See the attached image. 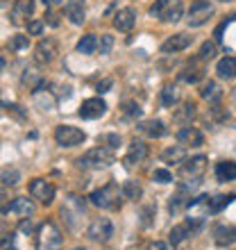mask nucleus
I'll use <instances>...</instances> for the list:
<instances>
[{"label":"nucleus","instance_id":"obj_1","mask_svg":"<svg viewBox=\"0 0 236 250\" xmlns=\"http://www.w3.org/2000/svg\"><path fill=\"white\" fill-rule=\"evenodd\" d=\"M89 200L100 209H118L120 207V189H118V185L109 182V185L93 191Z\"/></svg>","mask_w":236,"mask_h":250},{"label":"nucleus","instance_id":"obj_2","mask_svg":"<svg viewBox=\"0 0 236 250\" xmlns=\"http://www.w3.org/2000/svg\"><path fill=\"white\" fill-rule=\"evenodd\" d=\"M150 14L164 23H177L182 19V0H157L150 7Z\"/></svg>","mask_w":236,"mask_h":250},{"label":"nucleus","instance_id":"obj_3","mask_svg":"<svg viewBox=\"0 0 236 250\" xmlns=\"http://www.w3.org/2000/svg\"><path fill=\"white\" fill-rule=\"evenodd\" d=\"M79 166H84V168H107V166L114 164V152L109 148H93V150L84 152L78 162Z\"/></svg>","mask_w":236,"mask_h":250},{"label":"nucleus","instance_id":"obj_4","mask_svg":"<svg viewBox=\"0 0 236 250\" xmlns=\"http://www.w3.org/2000/svg\"><path fill=\"white\" fill-rule=\"evenodd\" d=\"M12 244L16 250H37V234L30 221H23L16 234L12 237Z\"/></svg>","mask_w":236,"mask_h":250},{"label":"nucleus","instance_id":"obj_5","mask_svg":"<svg viewBox=\"0 0 236 250\" xmlns=\"http://www.w3.org/2000/svg\"><path fill=\"white\" fill-rule=\"evenodd\" d=\"M86 139V134L79 127H73V125H59L55 130V141L64 148H73V146H79Z\"/></svg>","mask_w":236,"mask_h":250},{"label":"nucleus","instance_id":"obj_6","mask_svg":"<svg viewBox=\"0 0 236 250\" xmlns=\"http://www.w3.org/2000/svg\"><path fill=\"white\" fill-rule=\"evenodd\" d=\"M211 14H214V5H211L209 0H196L189 9V25L191 27H200L204 25L207 21L211 19Z\"/></svg>","mask_w":236,"mask_h":250},{"label":"nucleus","instance_id":"obj_7","mask_svg":"<svg viewBox=\"0 0 236 250\" xmlns=\"http://www.w3.org/2000/svg\"><path fill=\"white\" fill-rule=\"evenodd\" d=\"M30 196L43 205H50L55 200V187L50 182H46V180L37 178L30 182Z\"/></svg>","mask_w":236,"mask_h":250},{"label":"nucleus","instance_id":"obj_8","mask_svg":"<svg viewBox=\"0 0 236 250\" xmlns=\"http://www.w3.org/2000/svg\"><path fill=\"white\" fill-rule=\"evenodd\" d=\"M114 234V228H112V221L109 218H98L89 225V237L93 241H109V237Z\"/></svg>","mask_w":236,"mask_h":250},{"label":"nucleus","instance_id":"obj_9","mask_svg":"<svg viewBox=\"0 0 236 250\" xmlns=\"http://www.w3.org/2000/svg\"><path fill=\"white\" fill-rule=\"evenodd\" d=\"M107 112V105L102 98H89L82 103V107H79V116L82 119H100L102 114Z\"/></svg>","mask_w":236,"mask_h":250},{"label":"nucleus","instance_id":"obj_10","mask_svg":"<svg viewBox=\"0 0 236 250\" xmlns=\"http://www.w3.org/2000/svg\"><path fill=\"white\" fill-rule=\"evenodd\" d=\"M191 41H193V37H189V34H173L161 43V53H182L191 46Z\"/></svg>","mask_w":236,"mask_h":250},{"label":"nucleus","instance_id":"obj_11","mask_svg":"<svg viewBox=\"0 0 236 250\" xmlns=\"http://www.w3.org/2000/svg\"><path fill=\"white\" fill-rule=\"evenodd\" d=\"M204 168H207V157L197 155V157H193V159H189V162L182 164V175L184 178H191V180H200Z\"/></svg>","mask_w":236,"mask_h":250},{"label":"nucleus","instance_id":"obj_12","mask_svg":"<svg viewBox=\"0 0 236 250\" xmlns=\"http://www.w3.org/2000/svg\"><path fill=\"white\" fill-rule=\"evenodd\" d=\"M41 244L46 246V250H59L61 248V234L53 223H46L41 228Z\"/></svg>","mask_w":236,"mask_h":250},{"label":"nucleus","instance_id":"obj_13","mask_svg":"<svg viewBox=\"0 0 236 250\" xmlns=\"http://www.w3.org/2000/svg\"><path fill=\"white\" fill-rule=\"evenodd\" d=\"M5 214H12V216H19V218H27L34 214V205L30 203L27 198H16V200L5 209Z\"/></svg>","mask_w":236,"mask_h":250},{"label":"nucleus","instance_id":"obj_14","mask_svg":"<svg viewBox=\"0 0 236 250\" xmlns=\"http://www.w3.org/2000/svg\"><path fill=\"white\" fill-rule=\"evenodd\" d=\"M134 21H137L134 9L125 7V9H118L116 12V16H114V25H116V30H120V32H130L132 27H134Z\"/></svg>","mask_w":236,"mask_h":250},{"label":"nucleus","instance_id":"obj_15","mask_svg":"<svg viewBox=\"0 0 236 250\" xmlns=\"http://www.w3.org/2000/svg\"><path fill=\"white\" fill-rule=\"evenodd\" d=\"M202 132L197 130V127H182V130L177 132V141L182 146H202Z\"/></svg>","mask_w":236,"mask_h":250},{"label":"nucleus","instance_id":"obj_16","mask_svg":"<svg viewBox=\"0 0 236 250\" xmlns=\"http://www.w3.org/2000/svg\"><path fill=\"white\" fill-rule=\"evenodd\" d=\"M145 157H148V146L141 144V141H134V144L130 146L127 155H125V164H127V166L141 164V162H143Z\"/></svg>","mask_w":236,"mask_h":250},{"label":"nucleus","instance_id":"obj_17","mask_svg":"<svg viewBox=\"0 0 236 250\" xmlns=\"http://www.w3.org/2000/svg\"><path fill=\"white\" fill-rule=\"evenodd\" d=\"M214 239L218 246H232L236 241V225H218L214 230Z\"/></svg>","mask_w":236,"mask_h":250},{"label":"nucleus","instance_id":"obj_18","mask_svg":"<svg viewBox=\"0 0 236 250\" xmlns=\"http://www.w3.org/2000/svg\"><path fill=\"white\" fill-rule=\"evenodd\" d=\"M55 55H57V46H55V41L46 39V41H41L39 46H37V55H34V60L39 62V64H48V62L55 60Z\"/></svg>","mask_w":236,"mask_h":250},{"label":"nucleus","instance_id":"obj_19","mask_svg":"<svg viewBox=\"0 0 236 250\" xmlns=\"http://www.w3.org/2000/svg\"><path fill=\"white\" fill-rule=\"evenodd\" d=\"M32 12H34V0H16V5H14V9H12V21L14 23H20V21L27 19Z\"/></svg>","mask_w":236,"mask_h":250},{"label":"nucleus","instance_id":"obj_20","mask_svg":"<svg viewBox=\"0 0 236 250\" xmlns=\"http://www.w3.org/2000/svg\"><path fill=\"white\" fill-rule=\"evenodd\" d=\"M66 16L71 19V23L82 25V23H84V7H82V0H68V2H66Z\"/></svg>","mask_w":236,"mask_h":250},{"label":"nucleus","instance_id":"obj_21","mask_svg":"<svg viewBox=\"0 0 236 250\" xmlns=\"http://www.w3.org/2000/svg\"><path fill=\"white\" fill-rule=\"evenodd\" d=\"M193 230H196V228H193L189 221H186V223L175 225V228L171 230V234H168V241H171L173 246H179L186 237H191V232H193Z\"/></svg>","mask_w":236,"mask_h":250},{"label":"nucleus","instance_id":"obj_22","mask_svg":"<svg viewBox=\"0 0 236 250\" xmlns=\"http://www.w3.org/2000/svg\"><path fill=\"white\" fill-rule=\"evenodd\" d=\"M216 73L223 80H232L236 78V57H223L216 66Z\"/></svg>","mask_w":236,"mask_h":250},{"label":"nucleus","instance_id":"obj_23","mask_svg":"<svg viewBox=\"0 0 236 250\" xmlns=\"http://www.w3.org/2000/svg\"><path fill=\"white\" fill-rule=\"evenodd\" d=\"M141 132H145V134L152 139H159L166 134V125H164V121H155V119L143 121V123H141Z\"/></svg>","mask_w":236,"mask_h":250},{"label":"nucleus","instance_id":"obj_24","mask_svg":"<svg viewBox=\"0 0 236 250\" xmlns=\"http://www.w3.org/2000/svg\"><path fill=\"white\" fill-rule=\"evenodd\" d=\"M202 78H204L202 66H196V64L186 66V68L179 73V80H182V82H189V84H196V82H200Z\"/></svg>","mask_w":236,"mask_h":250},{"label":"nucleus","instance_id":"obj_25","mask_svg":"<svg viewBox=\"0 0 236 250\" xmlns=\"http://www.w3.org/2000/svg\"><path fill=\"white\" fill-rule=\"evenodd\" d=\"M216 178L220 182H230L236 178V162H220L216 166Z\"/></svg>","mask_w":236,"mask_h":250},{"label":"nucleus","instance_id":"obj_26","mask_svg":"<svg viewBox=\"0 0 236 250\" xmlns=\"http://www.w3.org/2000/svg\"><path fill=\"white\" fill-rule=\"evenodd\" d=\"M98 50V39H96V34H84L82 39L78 41V53L82 55H91Z\"/></svg>","mask_w":236,"mask_h":250},{"label":"nucleus","instance_id":"obj_27","mask_svg":"<svg viewBox=\"0 0 236 250\" xmlns=\"http://www.w3.org/2000/svg\"><path fill=\"white\" fill-rule=\"evenodd\" d=\"M186 152H184V146H177V148H168V150L161 152V159L168 162V164H182Z\"/></svg>","mask_w":236,"mask_h":250},{"label":"nucleus","instance_id":"obj_28","mask_svg":"<svg viewBox=\"0 0 236 250\" xmlns=\"http://www.w3.org/2000/svg\"><path fill=\"white\" fill-rule=\"evenodd\" d=\"M200 96H202L204 100H211V103H214V100L220 98V89H218L216 82H209V84H204V86H202Z\"/></svg>","mask_w":236,"mask_h":250},{"label":"nucleus","instance_id":"obj_29","mask_svg":"<svg viewBox=\"0 0 236 250\" xmlns=\"http://www.w3.org/2000/svg\"><path fill=\"white\" fill-rule=\"evenodd\" d=\"M175 100H177L175 86L166 84V86H164V91H161V105H164V107H173V105H175Z\"/></svg>","mask_w":236,"mask_h":250},{"label":"nucleus","instance_id":"obj_30","mask_svg":"<svg viewBox=\"0 0 236 250\" xmlns=\"http://www.w3.org/2000/svg\"><path fill=\"white\" fill-rule=\"evenodd\" d=\"M123 193L130 198V200H138L143 191H141V187H138L137 182H132V180H130V182H125V185H123Z\"/></svg>","mask_w":236,"mask_h":250},{"label":"nucleus","instance_id":"obj_31","mask_svg":"<svg viewBox=\"0 0 236 250\" xmlns=\"http://www.w3.org/2000/svg\"><path fill=\"white\" fill-rule=\"evenodd\" d=\"M98 144H102V148H109V150H116L120 146V137L118 134H102L98 139Z\"/></svg>","mask_w":236,"mask_h":250},{"label":"nucleus","instance_id":"obj_32","mask_svg":"<svg viewBox=\"0 0 236 250\" xmlns=\"http://www.w3.org/2000/svg\"><path fill=\"white\" fill-rule=\"evenodd\" d=\"M112 46H114V37H112V34H102V37H100V41H98L100 55H109V53H112Z\"/></svg>","mask_w":236,"mask_h":250},{"label":"nucleus","instance_id":"obj_33","mask_svg":"<svg viewBox=\"0 0 236 250\" xmlns=\"http://www.w3.org/2000/svg\"><path fill=\"white\" fill-rule=\"evenodd\" d=\"M216 57V46L211 43V41H207V43H202V48H200V60L209 62Z\"/></svg>","mask_w":236,"mask_h":250},{"label":"nucleus","instance_id":"obj_34","mask_svg":"<svg viewBox=\"0 0 236 250\" xmlns=\"http://www.w3.org/2000/svg\"><path fill=\"white\" fill-rule=\"evenodd\" d=\"M152 178H155V182H159V185H168V182H173V173L166 171V168H157V171L152 173Z\"/></svg>","mask_w":236,"mask_h":250},{"label":"nucleus","instance_id":"obj_35","mask_svg":"<svg viewBox=\"0 0 236 250\" xmlns=\"http://www.w3.org/2000/svg\"><path fill=\"white\" fill-rule=\"evenodd\" d=\"M123 114L130 116V119H137V116H141V107H138L137 103L127 100V103H123Z\"/></svg>","mask_w":236,"mask_h":250},{"label":"nucleus","instance_id":"obj_36","mask_svg":"<svg viewBox=\"0 0 236 250\" xmlns=\"http://www.w3.org/2000/svg\"><path fill=\"white\" fill-rule=\"evenodd\" d=\"M9 48H12V50H25L27 48V37H14L12 39V43H9Z\"/></svg>","mask_w":236,"mask_h":250},{"label":"nucleus","instance_id":"obj_37","mask_svg":"<svg viewBox=\"0 0 236 250\" xmlns=\"http://www.w3.org/2000/svg\"><path fill=\"white\" fill-rule=\"evenodd\" d=\"M41 30H43V23H41V21H30V23H27V32L32 34V37L41 34Z\"/></svg>","mask_w":236,"mask_h":250},{"label":"nucleus","instance_id":"obj_38","mask_svg":"<svg viewBox=\"0 0 236 250\" xmlns=\"http://www.w3.org/2000/svg\"><path fill=\"white\" fill-rule=\"evenodd\" d=\"M16 180H19V173L16 171H2V182L5 185H16Z\"/></svg>","mask_w":236,"mask_h":250},{"label":"nucleus","instance_id":"obj_39","mask_svg":"<svg viewBox=\"0 0 236 250\" xmlns=\"http://www.w3.org/2000/svg\"><path fill=\"white\" fill-rule=\"evenodd\" d=\"M109 86H112V80H102V82L98 84V91H100V93H105L107 89H109Z\"/></svg>","mask_w":236,"mask_h":250},{"label":"nucleus","instance_id":"obj_40","mask_svg":"<svg viewBox=\"0 0 236 250\" xmlns=\"http://www.w3.org/2000/svg\"><path fill=\"white\" fill-rule=\"evenodd\" d=\"M148 250H168V246H166V244H161V241H155V244H152Z\"/></svg>","mask_w":236,"mask_h":250},{"label":"nucleus","instance_id":"obj_41","mask_svg":"<svg viewBox=\"0 0 236 250\" xmlns=\"http://www.w3.org/2000/svg\"><path fill=\"white\" fill-rule=\"evenodd\" d=\"M220 2H230V0H220Z\"/></svg>","mask_w":236,"mask_h":250},{"label":"nucleus","instance_id":"obj_42","mask_svg":"<svg viewBox=\"0 0 236 250\" xmlns=\"http://www.w3.org/2000/svg\"><path fill=\"white\" fill-rule=\"evenodd\" d=\"M43 2H50V0H43Z\"/></svg>","mask_w":236,"mask_h":250}]
</instances>
